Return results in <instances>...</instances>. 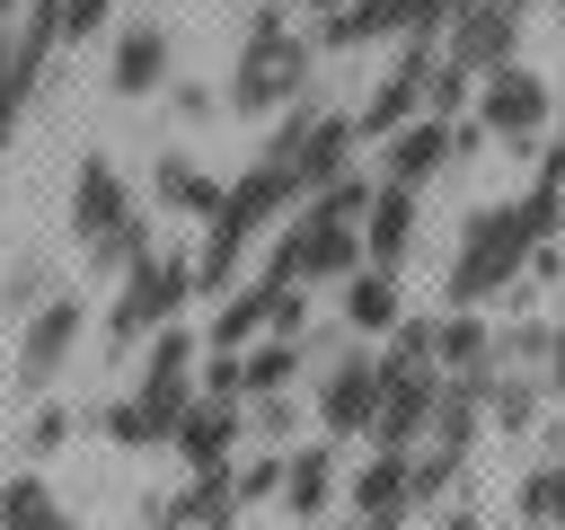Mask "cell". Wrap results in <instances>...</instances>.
Instances as JSON below:
<instances>
[{
    "label": "cell",
    "instance_id": "e0dca14e",
    "mask_svg": "<svg viewBox=\"0 0 565 530\" xmlns=\"http://www.w3.org/2000/svg\"><path fill=\"white\" fill-rule=\"evenodd\" d=\"M353 141H362V132H353V115H318V132H309V141H300V159H291V186H300V203L353 168Z\"/></svg>",
    "mask_w": 565,
    "mask_h": 530
},
{
    "label": "cell",
    "instance_id": "8fae6325",
    "mask_svg": "<svg viewBox=\"0 0 565 530\" xmlns=\"http://www.w3.org/2000/svg\"><path fill=\"white\" fill-rule=\"evenodd\" d=\"M539 124H547V80L521 71V62H494V71H486V97H477V132H494V141H530Z\"/></svg>",
    "mask_w": 565,
    "mask_h": 530
},
{
    "label": "cell",
    "instance_id": "484cf974",
    "mask_svg": "<svg viewBox=\"0 0 565 530\" xmlns=\"http://www.w3.org/2000/svg\"><path fill=\"white\" fill-rule=\"evenodd\" d=\"M230 486H238V504H274L282 495V442H265L256 459H230Z\"/></svg>",
    "mask_w": 565,
    "mask_h": 530
},
{
    "label": "cell",
    "instance_id": "30bf717a",
    "mask_svg": "<svg viewBox=\"0 0 565 530\" xmlns=\"http://www.w3.org/2000/svg\"><path fill=\"white\" fill-rule=\"evenodd\" d=\"M406 512H415V459H406V451H371V459L353 468L344 521H353V530H406Z\"/></svg>",
    "mask_w": 565,
    "mask_h": 530
},
{
    "label": "cell",
    "instance_id": "6da1fadb",
    "mask_svg": "<svg viewBox=\"0 0 565 530\" xmlns=\"http://www.w3.org/2000/svg\"><path fill=\"white\" fill-rule=\"evenodd\" d=\"M565 221V186H530L521 203H477L468 230H459V256H450V309H486L494 292H512L530 274V256L556 239Z\"/></svg>",
    "mask_w": 565,
    "mask_h": 530
},
{
    "label": "cell",
    "instance_id": "e575fe53",
    "mask_svg": "<svg viewBox=\"0 0 565 530\" xmlns=\"http://www.w3.org/2000/svg\"><path fill=\"white\" fill-rule=\"evenodd\" d=\"M539 380H547V389H556V398H565V318H556V327H547V371H539Z\"/></svg>",
    "mask_w": 565,
    "mask_h": 530
},
{
    "label": "cell",
    "instance_id": "7c38bea8",
    "mask_svg": "<svg viewBox=\"0 0 565 530\" xmlns=\"http://www.w3.org/2000/svg\"><path fill=\"white\" fill-rule=\"evenodd\" d=\"M71 344H79V300H71V292L35 300V318L18 327V380H26V389H53L62 362H71Z\"/></svg>",
    "mask_w": 565,
    "mask_h": 530
},
{
    "label": "cell",
    "instance_id": "f35d334b",
    "mask_svg": "<svg viewBox=\"0 0 565 530\" xmlns=\"http://www.w3.org/2000/svg\"><path fill=\"white\" fill-rule=\"evenodd\" d=\"M521 530H547V521H521Z\"/></svg>",
    "mask_w": 565,
    "mask_h": 530
},
{
    "label": "cell",
    "instance_id": "60d3db41",
    "mask_svg": "<svg viewBox=\"0 0 565 530\" xmlns=\"http://www.w3.org/2000/svg\"><path fill=\"white\" fill-rule=\"evenodd\" d=\"M0 18H9V0H0Z\"/></svg>",
    "mask_w": 565,
    "mask_h": 530
},
{
    "label": "cell",
    "instance_id": "7a4b0ae2",
    "mask_svg": "<svg viewBox=\"0 0 565 530\" xmlns=\"http://www.w3.org/2000/svg\"><path fill=\"white\" fill-rule=\"evenodd\" d=\"M185 406H194V336L185 327H159V344L141 362V389L106 406V442L115 451H159Z\"/></svg>",
    "mask_w": 565,
    "mask_h": 530
},
{
    "label": "cell",
    "instance_id": "52a82bcc",
    "mask_svg": "<svg viewBox=\"0 0 565 530\" xmlns=\"http://www.w3.org/2000/svg\"><path fill=\"white\" fill-rule=\"evenodd\" d=\"M433 389L441 371H406L380 353V415H371V451H415L424 424H433Z\"/></svg>",
    "mask_w": 565,
    "mask_h": 530
},
{
    "label": "cell",
    "instance_id": "4316f807",
    "mask_svg": "<svg viewBox=\"0 0 565 530\" xmlns=\"http://www.w3.org/2000/svg\"><path fill=\"white\" fill-rule=\"evenodd\" d=\"M468 80H477V71H459V62L441 53V62L424 71V115H441V124H450V115L468 106Z\"/></svg>",
    "mask_w": 565,
    "mask_h": 530
},
{
    "label": "cell",
    "instance_id": "9c48e42d",
    "mask_svg": "<svg viewBox=\"0 0 565 530\" xmlns=\"http://www.w3.org/2000/svg\"><path fill=\"white\" fill-rule=\"evenodd\" d=\"M238 442H247V398H203V389H194V406H185L177 433H168V451H177L185 468H230Z\"/></svg>",
    "mask_w": 565,
    "mask_h": 530
},
{
    "label": "cell",
    "instance_id": "d6a6232c",
    "mask_svg": "<svg viewBox=\"0 0 565 530\" xmlns=\"http://www.w3.org/2000/svg\"><path fill=\"white\" fill-rule=\"evenodd\" d=\"M450 26V0H397V35H441Z\"/></svg>",
    "mask_w": 565,
    "mask_h": 530
},
{
    "label": "cell",
    "instance_id": "5b68a950",
    "mask_svg": "<svg viewBox=\"0 0 565 530\" xmlns=\"http://www.w3.org/2000/svg\"><path fill=\"white\" fill-rule=\"evenodd\" d=\"M185 292H194V265H185V256H159V247H150V256H132V265H124V292H115L106 336H115V344H141L150 327H168V318L185 309Z\"/></svg>",
    "mask_w": 565,
    "mask_h": 530
},
{
    "label": "cell",
    "instance_id": "cb8c5ba5",
    "mask_svg": "<svg viewBox=\"0 0 565 530\" xmlns=\"http://www.w3.org/2000/svg\"><path fill=\"white\" fill-rule=\"evenodd\" d=\"M35 80H44V71H35V62L18 53V35L0 26V150H9V132H18V106L35 97Z\"/></svg>",
    "mask_w": 565,
    "mask_h": 530
},
{
    "label": "cell",
    "instance_id": "1f68e13d",
    "mask_svg": "<svg viewBox=\"0 0 565 530\" xmlns=\"http://www.w3.org/2000/svg\"><path fill=\"white\" fill-rule=\"evenodd\" d=\"M62 442H71V406H35V424H26V451H35V459H53Z\"/></svg>",
    "mask_w": 565,
    "mask_h": 530
},
{
    "label": "cell",
    "instance_id": "d4e9b609",
    "mask_svg": "<svg viewBox=\"0 0 565 530\" xmlns=\"http://www.w3.org/2000/svg\"><path fill=\"white\" fill-rule=\"evenodd\" d=\"M521 521H547V530H565V451H556V459H539V468L521 477Z\"/></svg>",
    "mask_w": 565,
    "mask_h": 530
},
{
    "label": "cell",
    "instance_id": "ba28073f",
    "mask_svg": "<svg viewBox=\"0 0 565 530\" xmlns=\"http://www.w3.org/2000/svg\"><path fill=\"white\" fill-rule=\"evenodd\" d=\"M521 9L530 0H468L450 26H441V53L459 62V71H494V62H512V44H521Z\"/></svg>",
    "mask_w": 565,
    "mask_h": 530
},
{
    "label": "cell",
    "instance_id": "8d00e7d4",
    "mask_svg": "<svg viewBox=\"0 0 565 530\" xmlns=\"http://www.w3.org/2000/svg\"><path fill=\"white\" fill-rule=\"evenodd\" d=\"M433 530H486V521H477V512H468V504H459V512H441V521H433Z\"/></svg>",
    "mask_w": 565,
    "mask_h": 530
},
{
    "label": "cell",
    "instance_id": "ffe728a7",
    "mask_svg": "<svg viewBox=\"0 0 565 530\" xmlns=\"http://www.w3.org/2000/svg\"><path fill=\"white\" fill-rule=\"evenodd\" d=\"M486 362H494V327L477 309L433 318V371H486Z\"/></svg>",
    "mask_w": 565,
    "mask_h": 530
},
{
    "label": "cell",
    "instance_id": "9a60e30c",
    "mask_svg": "<svg viewBox=\"0 0 565 530\" xmlns=\"http://www.w3.org/2000/svg\"><path fill=\"white\" fill-rule=\"evenodd\" d=\"M441 168H450V124L441 115H406L380 141V186H415L424 194V177H441Z\"/></svg>",
    "mask_w": 565,
    "mask_h": 530
},
{
    "label": "cell",
    "instance_id": "f1b7e54d",
    "mask_svg": "<svg viewBox=\"0 0 565 530\" xmlns=\"http://www.w3.org/2000/svg\"><path fill=\"white\" fill-rule=\"evenodd\" d=\"M291 424H300L291 389H265V398H247V433H256V442H282V451H291Z\"/></svg>",
    "mask_w": 565,
    "mask_h": 530
},
{
    "label": "cell",
    "instance_id": "2e32d148",
    "mask_svg": "<svg viewBox=\"0 0 565 530\" xmlns=\"http://www.w3.org/2000/svg\"><path fill=\"white\" fill-rule=\"evenodd\" d=\"M415 247V186H371V212H362V265H406Z\"/></svg>",
    "mask_w": 565,
    "mask_h": 530
},
{
    "label": "cell",
    "instance_id": "277c9868",
    "mask_svg": "<svg viewBox=\"0 0 565 530\" xmlns=\"http://www.w3.org/2000/svg\"><path fill=\"white\" fill-rule=\"evenodd\" d=\"M291 97H309V35H291L282 0H265V9L247 18L238 71H230V106H238V115H274V106H291Z\"/></svg>",
    "mask_w": 565,
    "mask_h": 530
},
{
    "label": "cell",
    "instance_id": "3957f363",
    "mask_svg": "<svg viewBox=\"0 0 565 530\" xmlns=\"http://www.w3.org/2000/svg\"><path fill=\"white\" fill-rule=\"evenodd\" d=\"M71 239H79V256L97 265V274H124L132 256H150V230H141V212H132V186L115 177V159H79L71 168Z\"/></svg>",
    "mask_w": 565,
    "mask_h": 530
},
{
    "label": "cell",
    "instance_id": "d590c367",
    "mask_svg": "<svg viewBox=\"0 0 565 530\" xmlns=\"http://www.w3.org/2000/svg\"><path fill=\"white\" fill-rule=\"evenodd\" d=\"M141 530H177V504L159 495V504H141Z\"/></svg>",
    "mask_w": 565,
    "mask_h": 530
},
{
    "label": "cell",
    "instance_id": "5bb4252c",
    "mask_svg": "<svg viewBox=\"0 0 565 530\" xmlns=\"http://www.w3.org/2000/svg\"><path fill=\"white\" fill-rule=\"evenodd\" d=\"M168 62H177V53H168V26H159V18H132V26L115 35V71H106V88L141 106V97H159V88L177 80Z\"/></svg>",
    "mask_w": 565,
    "mask_h": 530
},
{
    "label": "cell",
    "instance_id": "ab89813d",
    "mask_svg": "<svg viewBox=\"0 0 565 530\" xmlns=\"http://www.w3.org/2000/svg\"><path fill=\"white\" fill-rule=\"evenodd\" d=\"M556 26H565V0H556Z\"/></svg>",
    "mask_w": 565,
    "mask_h": 530
},
{
    "label": "cell",
    "instance_id": "4fadbf2b",
    "mask_svg": "<svg viewBox=\"0 0 565 530\" xmlns=\"http://www.w3.org/2000/svg\"><path fill=\"white\" fill-rule=\"evenodd\" d=\"M335 477H344V468H335V442H291V451H282V495H274L282 521H291V530H318V521L335 512Z\"/></svg>",
    "mask_w": 565,
    "mask_h": 530
},
{
    "label": "cell",
    "instance_id": "44dd1931",
    "mask_svg": "<svg viewBox=\"0 0 565 530\" xmlns=\"http://www.w3.org/2000/svg\"><path fill=\"white\" fill-rule=\"evenodd\" d=\"M0 530H79L44 477H0Z\"/></svg>",
    "mask_w": 565,
    "mask_h": 530
},
{
    "label": "cell",
    "instance_id": "603a6c76",
    "mask_svg": "<svg viewBox=\"0 0 565 530\" xmlns=\"http://www.w3.org/2000/svg\"><path fill=\"white\" fill-rule=\"evenodd\" d=\"M371 35H397V0H344V9L318 18V44H335V53H353Z\"/></svg>",
    "mask_w": 565,
    "mask_h": 530
},
{
    "label": "cell",
    "instance_id": "d6986e66",
    "mask_svg": "<svg viewBox=\"0 0 565 530\" xmlns=\"http://www.w3.org/2000/svg\"><path fill=\"white\" fill-rule=\"evenodd\" d=\"M177 504V530H238V486H230V468H194L185 477V495H168Z\"/></svg>",
    "mask_w": 565,
    "mask_h": 530
},
{
    "label": "cell",
    "instance_id": "4dcf8cb0",
    "mask_svg": "<svg viewBox=\"0 0 565 530\" xmlns=\"http://www.w3.org/2000/svg\"><path fill=\"white\" fill-rule=\"evenodd\" d=\"M35 300H44V265H18V274H9V300H0V318H9V327H26V318H35Z\"/></svg>",
    "mask_w": 565,
    "mask_h": 530
},
{
    "label": "cell",
    "instance_id": "f546056e",
    "mask_svg": "<svg viewBox=\"0 0 565 530\" xmlns=\"http://www.w3.org/2000/svg\"><path fill=\"white\" fill-rule=\"evenodd\" d=\"M300 327H309L300 283H265V336H300Z\"/></svg>",
    "mask_w": 565,
    "mask_h": 530
},
{
    "label": "cell",
    "instance_id": "74e56055",
    "mask_svg": "<svg viewBox=\"0 0 565 530\" xmlns=\"http://www.w3.org/2000/svg\"><path fill=\"white\" fill-rule=\"evenodd\" d=\"M327 9H344V0H318V18H327Z\"/></svg>",
    "mask_w": 565,
    "mask_h": 530
},
{
    "label": "cell",
    "instance_id": "83f0119b",
    "mask_svg": "<svg viewBox=\"0 0 565 530\" xmlns=\"http://www.w3.org/2000/svg\"><path fill=\"white\" fill-rule=\"evenodd\" d=\"M256 336H265V283H256V292H238V300L212 318V344H256Z\"/></svg>",
    "mask_w": 565,
    "mask_h": 530
},
{
    "label": "cell",
    "instance_id": "7402d4cb",
    "mask_svg": "<svg viewBox=\"0 0 565 530\" xmlns=\"http://www.w3.org/2000/svg\"><path fill=\"white\" fill-rule=\"evenodd\" d=\"M150 186H159V203H168V212H194V221H212V212H221V186H212V177H203L185 150H168Z\"/></svg>",
    "mask_w": 565,
    "mask_h": 530
},
{
    "label": "cell",
    "instance_id": "8992f818",
    "mask_svg": "<svg viewBox=\"0 0 565 530\" xmlns=\"http://www.w3.org/2000/svg\"><path fill=\"white\" fill-rule=\"evenodd\" d=\"M318 433L327 442H371V415H380V353H362V344H344V353H327V371H318Z\"/></svg>",
    "mask_w": 565,
    "mask_h": 530
},
{
    "label": "cell",
    "instance_id": "ac0fdd59",
    "mask_svg": "<svg viewBox=\"0 0 565 530\" xmlns=\"http://www.w3.org/2000/svg\"><path fill=\"white\" fill-rule=\"evenodd\" d=\"M335 309H344V336H388V327L406 318V309H397V274H388V265H353Z\"/></svg>",
    "mask_w": 565,
    "mask_h": 530
},
{
    "label": "cell",
    "instance_id": "836d02e7",
    "mask_svg": "<svg viewBox=\"0 0 565 530\" xmlns=\"http://www.w3.org/2000/svg\"><path fill=\"white\" fill-rule=\"evenodd\" d=\"M168 88H177V115L185 124H212V88H194V80H168Z\"/></svg>",
    "mask_w": 565,
    "mask_h": 530
}]
</instances>
